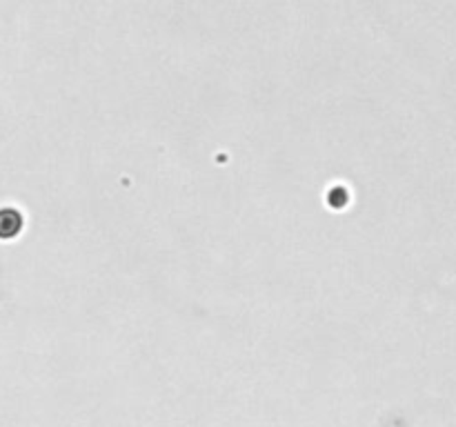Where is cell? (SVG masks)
Instances as JSON below:
<instances>
[{"label": "cell", "instance_id": "obj_1", "mask_svg": "<svg viewBox=\"0 0 456 427\" xmlns=\"http://www.w3.org/2000/svg\"><path fill=\"white\" fill-rule=\"evenodd\" d=\"M23 227V216L16 209H0V238H13Z\"/></svg>", "mask_w": 456, "mask_h": 427}]
</instances>
